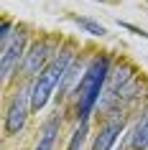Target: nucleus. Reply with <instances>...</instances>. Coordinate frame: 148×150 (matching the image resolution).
<instances>
[{
  "mask_svg": "<svg viewBox=\"0 0 148 150\" xmlns=\"http://www.w3.org/2000/svg\"><path fill=\"white\" fill-rule=\"evenodd\" d=\"M56 132H59V122H49L46 127H44V132H41V140L39 145H36V150H51L54 148V140H56Z\"/></svg>",
  "mask_w": 148,
  "mask_h": 150,
  "instance_id": "8",
  "label": "nucleus"
},
{
  "mask_svg": "<svg viewBox=\"0 0 148 150\" xmlns=\"http://www.w3.org/2000/svg\"><path fill=\"white\" fill-rule=\"evenodd\" d=\"M31 94H33V84L23 87L16 94V99H13V104H10L8 115H5V132H8V135H16L18 130L26 125L28 110H33V107H31Z\"/></svg>",
  "mask_w": 148,
  "mask_h": 150,
  "instance_id": "3",
  "label": "nucleus"
},
{
  "mask_svg": "<svg viewBox=\"0 0 148 150\" xmlns=\"http://www.w3.org/2000/svg\"><path fill=\"white\" fill-rule=\"evenodd\" d=\"M128 81H130V69H128V66L115 69V71H112V84H110V89H107V97H112L115 92H120Z\"/></svg>",
  "mask_w": 148,
  "mask_h": 150,
  "instance_id": "9",
  "label": "nucleus"
},
{
  "mask_svg": "<svg viewBox=\"0 0 148 150\" xmlns=\"http://www.w3.org/2000/svg\"><path fill=\"white\" fill-rule=\"evenodd\" d=\"M123 132V120L120 122H110V125H105L100 130V135L94 137V145H92V150H110L112 145H115V140H117V135Z\"/></svg>",
  "mask_w": 148,
  "mask_h": 150,
  "instance_id": "6",
  "label": "nucleus"
},
{
  "mask_svg": "<svg viewBox=\"0 0 148 150\" xmlns=\"http://www.w3.org/2000/svg\"><path fill=\"white\" fill-rule=\"evenodd\" d=\"M71 21L82 28V31H87V33H92V36H105V25H100L97 21H92V18H82V16H71Z\"/></svg>",
  "mask_w": 148,
  "mask_h": 150,
  "instance_id": "10",
  "label": "nucleus"
},
{
  "mask_svg": "<svg viewBox=\"0 0 148 150\" xmlns=\"http://www.w3.org/2000/svg\"><path fill=\"white\" fill-rule=\"evenodd\" d=\"M110 76V61L102 56V59H94L89 64V69L84 71V76L77 87V97H79V117L82 122H87L89 112L94 110V104L100 102V94H102V87Z\"/></svg>",
  "mask_w": 148,
  "mask_h": 150,
  "instance_id": "2",
  "label": "nucleus"
},
{
  "mask_svg": "<svg viewBox=\"0 0 148 150\" xmlns=\"http://www.w3.org/2000/svg\"><path fill=\"white\" fill-rule=\"evenodd\" d=\"M23 51H26V33L23 31H16L13 41H10L8 46L3 48V54H0V69H3V81H8L13 76V69L18 66V61L23 59Z\"/></svg>",
  "mask_w": 148,
  "mask_h": 150,
  "instance_id": "4",
  "label": "nucleus"
},
{
  "mask_svg": "<svg viewBox=\"0 0 148 150\" xmlns=\"http://www.w3.org/2000/svg\"><path fill=\"white\" fill-rule=\"evenodd\" d=\"M71 61H74V51L71 48H64L61 54L54 56L51 64L36 76V81H33V94H31V107L33 110H41L49 102V97L54 94V89L66 79V71H69Z\"/></svg>",
  "mask_w": 148,
  "mask_h": 150,
  "instance_id": "1",
  "label": "nucleus"
},
{
  "mask_svg": "<svg viewBox=\"0 0 148 150\" xmlns=\"http://www.w3.org/2000/svg\"><path fill=\"white\" fill-rule=\"evenodd\" d=\"M84 135H87V122H82V125L77 127V132L71 135V142H69V148H66V150H79V148H82V142H84Z\"/></svg>",
  "mask_w": 148,
  "mask_h": 150,
  "instance_id": "11",
  "label": "nucleus"
},
{
  "mask_svg": "<svg viewBox=\"0 0 148 150\" xmlns=\"http://www.w3.org/2000/svg\"><path fill=\"white\" fill-rule=\"evenodd\" d=\"M51 51H54V43H46V41H39V43H33L31 46V51L26 54V59H23V69H26V74L31 76V74H36V71H44L46 66V59L51 56Z\"/></svg>",
  "mask_w": 148,
  "mask_h": 150,
  "instance_id": "5",
  "label": "nucleus"
},
{
  "mask_svg": "<svg viewBox=\"0 0 148 150\" xmlns=\"http://www.w3.org/2000/svg\"><path fill=\"white\" fill-rule=\"evenodd\" d=\"M130 142H133L135 150H148V112L140 115L138 125H135V130L130 135Z\"/></svg>",
  "mask_w": 148,
  "mask_h": 150,
  "instance_id": "7",
  "label": "nucleus"
}]
</instances>
